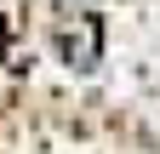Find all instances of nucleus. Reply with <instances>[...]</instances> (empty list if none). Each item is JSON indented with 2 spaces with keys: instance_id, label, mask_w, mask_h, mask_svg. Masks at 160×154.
Returning <instances> with one entry per match:
<instances>
[{
  "instance_id": "f257e3e1",
  "label": "nucleus",
  "mask_w": 160,
  "mask_h": 154,
  "mask_svg": "<svg viewBox=\"0 0 160 154\" xmlns=\"http://www.w3.org/2000/svg\"><path fill=\"white\" fill-rule=\"evenodd\" d=\"M97 40H103L97 17H80V29H63V40H57V46H63V57H69V63H80V69H86L92 57H97Z\"/></svg>"
}]
</instances>
